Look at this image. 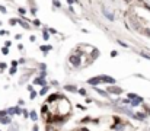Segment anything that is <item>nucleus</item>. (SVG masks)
<instances>
[{"label": "nucleus", "mask_w": 150, "mask_h": 131, "mask_svg": "<svg viewBox=\"0 0 150 131\" xmlns=\"http://www.w3.org/2000/svg\"><path fill=\"white\" fill-rule=\"evenodd\" d=\"M70 63L73 66L79 67L80 66V54H73V55H70Z\"/></svg>", "instance_id": "1"}, {"label": "nucleus", "mask_w": 150, "mask_h": 131, "mask_svg": "<svg viewBox=\"0 0 150 131\" xmlns=\"http://www.w3.org/2000/svg\"><path fill=\"white\" fill-rule=\"evenodd\" d=\"M21 23H22V26H23V28H28V23H25V22H22V21H21Z\"/></svg>", "instance_id": "32"}, {"label": "nucleus", "mask_w": 150, "mask_h": 131, "mask_svg": "<svg viewBox=\"0 0 150 131\" xmlns=\"http://www.w3.org/2000/svg\"><path fill=\"white\" fill-rule=\"evenodd\" d=\"M79 93L85 96V95H86V90H85V89H79Z\"/></svg>", "instance_id": "22"}, {"label": "nucleus", "mask_w": 150, "mask_h": 131, "mask_svg": "<svg viewBox=\"0 0 150 131\" xmlns=\"http://www.w3.org/2000/svg\"><path fill=\"white\" fill-rule=\"evenodd\" d=\"M102 77V82H105V83H115V79L114 77H109V76H101Z\"/></svg>", "instance_id": "5"}, {"label": "nucleus", "mask_w": 150, "mask_h": 131, "mask_svg": "<svg viewBox=\"0 0 150 131\" xmlns=\"http://www.w3.org/2000/svg\"><path fill=\"white\" fill-rule=\"evenodd\" d=\"M6 67H7V64H6V63H0V70H5Z\"/></svg>", "instance_id": "19"}, {"label": "nucleus", "mask_w": 150, "mask_h": 131, "mask_svg": "<svg viewBox=\"0 0 150 131\" xmlns=\"http://www.w3.org/2000/svg\"><path fill=\"white\" fill-rule=\"evenodd\" d=\"M36 96V92H31V99H34Z\"/></svg>", "instance_id": "28"}, {"label": "nucleus", "mask_w": 150, "mask_h": 131, "mask_svg": "<svg viewBox=\"0 0 150 131\" xmlns=\"http://www.w3.org/2000/svg\"><path fill=\"white\" fill-rule=\"evenodd\" d=\"M2 52H3L5 55H7V54H9V50H7V47H5V48H2Z\"/></svg>", "instance_id": "18"}, {"label": "nucleus", "mask_w": 150, "mask_h": 131, "mask_svg": "<svg viewBox=\"0 0 150 131\" xmlns=\"http://www.w3.org/2000/svg\"><path fill=\"white\" fill-rule=\"evenodd\" d=\"M54 6H55V7H60V6H61V5H60V3H58V2H57V0H54Z\"/></svg>", "instance_id": "25"}, {"label": "nucleus", "mask_w": 150, "mask_h": 131, "mask_svg": "<svg viewBox=\"0 0 150 131\" xmlns=\"http://www.w3.org/2000/svg\"><path fill=\"white\" fill-rule=\"evenodd\" d=\"M7 114H9L7 111H0V118H2V117H7Z\"/></svg>", "instance_id": "16"}, {"label": "nucleus", "mask_w": 150, "mask_h": 131, "mask_svg": "<svg viewBox=\"0 0 150 131\" xmlns=\"http://www.w3.org/2000/svg\"><path fill=\"white\" fill-rule=\"evenodd\" d=\"M34 131H38V125H35V127H34Z\"/></svg>", "instance_id": "34"}, {"label": "nucleus", "mask_w": 150, "mask_h": 131, "mask_svg": "<svg viewBox=\"0 0 150 131\" xmlns=\"http://www.w3.org/2000/svg\"><path fill=\"white\" fill-rule=\"evenodd\" d=\"M9 23H10V25H15V23H16V21H15V19H10V21H9Z\"/></svg>", "instance_id": "31"}, {"label": "nucleus", "mask_w": 150, "mask_h": 131, "mask_svg": "<svg viewBox=\"0 0 150 131\" xmlns=\"http://www.w3.org/2000/svg\"><path fill=\"white\" fill-rule=\"evenodd\" d=\"M106 92L108 93H115V95H120V93L122 92V89L121 87H117V86H112V87H108Z\"/></svg>", "instance_id": "2"}, {"label": "nucleus", "mask_w": 150, "mask_h": 131, "mask_svg": "<svg viewBox=\"0 0 150 131\" xmlns=\"http://www.w3.org/2000/svg\"><path fill=\"white\" fill-rule=\"evenodd\" d=\"M0 12H3V13H6V7H3L2 5H0Z\"/></svg>", "instance_id": "27"}, {"label": "nucleus", "mask_w": 150, "mask_h": 131, "mask_svg": "<svg viewBox=\"0 0 150 131\" xmlns=\"http://www.w3.org/2000/svg\"><path fill=\"white\" fill-rule=\"evenodd\" d=\"M98 93H99V95H102V96H106L108 95V92H104V90H101V89H95Z\"/></svg>", "instance_id": "13"}, {"label": "nucleus", "mask_w": 150, "mask_h": 131, "mask_svg": "<svg viewBox=\"0 0 150 131\" xmlns=\"http://www.w3.org/2000/svg\"><path fill=\"white\" fill-rule=\"evenodd\" d=\"M55 99H60V95H57V93H54V95L48 96L47 102H48V103H52V102H55Z\"/></svg>", "instance_id": "6"}, {"label": "nucleus", "mask_w": 150, "mask_h": 131, "mask_svg": "<svg viewBox=\"0 0 150 131\" xmlns=\"http://www.w3.org/2000/svg\"><path fill=\"white\" fill-rule=\"evenodd\" d=\"M22 114H23V117H25V118H28V117H31V115L28 114V112H26V111H22Z\"/></svg>", "instance_id": "23"}, {"label": "nucleus", "mask_w": 150, "mask_h": 131, "mask_svg": "<svg viewBox=\"0 0 150 131\" xmlns=\"http://www.w3.org/2000/svg\"><path fill=\"white\" fill-rule=\"evenodd\" d=\"M15 71H16V67L12 66V68H10V74H15Z\"/></svg>", "instance_id": "26"}, {"label": "nucleus", "mask_w": 150, "mask_h": 131, "mask_svg": "<svg viewBox=\"0 0 150 131\" xmlns=\"http://www.w3.org/2000/svg\"><path fill=\"white\" fill-rule=\"evenodd\" d=\"M128 99H133V101H143L140 96H137V95H134V93H128Z\"/></svg>", "instance_id": "8"}, {"label": "nucleus", "mask_w": 150, "mask_h": 131, "mask_svg": "<svg viewBox=\"0 0 150 131\" xmlns=\"http://www.w3.org/2000/svg\"><path fill=\"white\" fill-rule=\"evenodd\" d=\"M117 55H118L117 51H112V52H111V57H117Z\"/></svg>", "instance_id": "24"}, {"label": "nucleus", "mask_w": 150, "mask_h": 131, "mask_svg": "<svg viewBox=\"0 0 150 131\" xmlns=\"http://www.w3.org/2000/svg\"><path fill=\"white\" fill-rule=\"evenodd\" d=\"M67 2H69V5H71V3L74 2V0H67Z\"/></svg>", "instance_id": "35"}, {"label": "nucleus", "mask_w": 150, "mask_h": 131, "mask_svg": "<svg viewBox=\"0 0 150 131\" xmlns=\"http://www.w3.org/2000/svg\"><path fill=\"white\" fill-rule=\"evenodd\" d=\"M47 92H48V86H44V87L41 89V92H40V93H41V95H45Z\"/></svg>", "instance_id": "14"}, {"label": "nucleus", "mask_w": 150, "mask_h": 131, "mask_svg": "<svg viewBox=\"0 0 150 131\" xmlns=\"http://www.w3.org/2000/svg\"><path fill=\"white\" fill-rule=\"evenodd\" d=\"M51 50V45H42L41 47V51H44V52H48Z\"/></svg>", "instance_id": "11"}, {"label": "nucleus", "mask_w": 150, "mask_h": 131, "mask_svg": "<svg viewBox=\"0 0 150 131\" xmlns=\"http://www.w3.org/2000/svg\"><path fill=\"white\" fill-rule=\"evenodd\" d=\"M104 13H105V16L108 17V19H111V21H114V16H112V13H111V12H108V10H104Z\"/></svg>", "instance_id": "10"}, {"label": "nucleus", "mask_w": 150, "mask_h": 131, "mask_svg": "<svg viewBox=\"0 0 150 131\" xmlns=\"http://www.w3.org/2000/svg\"><path fill=\"white\" fill-rule=\"evenodd\" d=\"M10 131H17V128H12V130H10Z\"/></svg>", "instance_id": "36"}, {"label": "nucleus", "mask_w": 150, "mask_h": 131, "mask_svg": "<svg viewBox=\"0 0 150 131\" xmlns=\"http://www.w3.org/2000/svg\"><path fill=\"white\" fill-rule=\"evenodd\" d=\"M19 13L25 15V13H26V9H23V7H19Z\"/></svg>", "instance_id": "21"}, {"label": "nucleus", "mask_w": 150, "mask_h": 131, "mask_svg": "<svg viewBox=\"0 0 150 131\" xmlns=\"http://www.w3.org/2000/svg\"><path fill=\"white\" fill-rule=\"evenodd\" d=\"M7 112H9V115H13V114L17 115V114H21V108L19 106H15V108H10Z\"/></svg>", "instance_id": "3"}, {"label": "nucleus", "mask_w": 150, "mask_h": 131, "mask_svg": "<svg viewBox=\"0 0 150 131\" xmlns=\"http://www.w3.org/2000/svg\"><path fill=\"white\" fill-rule=\"evenodd\" d=\"M34 85H41V86H45V80L42 77H35L34 79Z\"/></svg>", "instance_id": "7"}, {"label": "nucleus", "mask_w": 150, "mask_h": 131, "mask_svg": "<svg viewBox=\"0 0 150 131\" xmlns=\"http://www.w3.org/2000/svg\"><path fill=\"white\" fill-rule=\"evenodd\" d=\"M102 82V77H93V79H89V85H99Z\"/></svg>", "instance_id": "4"}, {"label": "nucleus", "mask_w": 150, "mask_h": 131, "mask_svg": "<svg viewBox=\"0 0 150 131\" xmlns=\"http://www.w3.org/2000/svg\"><path fill=\"white\" fill-rule=\"evenodd\" d=\"M47 112H48V106H47V105H44V106H42V114H44V115H47Z\"/></svg>", "instance_id": "17"}, {"label": "nucleus", "mask_w": 150, "mask_h": 131, "mask_svg": "<svg viewBox=\"0 0 150 131\" xmlns=\"http://www.w3.org/2000/svg\"><path fill=\"white\" fill-rule=\"evenodd\" d=\"M0 122L2 124H10V117H2L0 118Z\"/></svg>", "instance_id": "9"}, {"label": "nucleus", "mask_w": 150, "mask_h": 131, "mask_svg": "<svg viewBox=\"0 0 150 131\" xmlns=\"http://www.w3.org/2000/svg\"><path fill=\"white\" fill-rule=\"evenodd\" d=\"M42 36H44V40H45V41H48V32H47V31H44Z\"/></svg>", "instance_id": "20"}, {"label": "nucleus", "mask_w": 150, "mask_h": 131, "mask_svg": "<svg viewBox=\"0 0 150 131\" xmlns=\"http://www.w3.org/2000/svg\"><path fill=\"white\" fill-rule=\"evenodd\" d=\"M64 89H66V90H69V92H76V90H77L74 86H70V85H69V86H66Z\"/></svg>", "instance_id": "12"}, {"label": "nucleus", "mask_w": 150, "mask_h": 131, "mask_svg": "<svg viewBox=\"0 0 150 131\" xmlns=\"http://www.w3.org/2000/svg\"><path fill=\"white\" fill-rule=\"evenodd\" d=\"M34 23H35V25H38V26H40V25H41V22H40V21H38V19H35V21H34Z\"/></svg>", "instance_id": "30"}, {"label": "nucleus", "mask_w": 150, "mask_h": 131, "mask_svg": "<svg viewBox=\"0 0 150 131\" xmlns=\"http://www.w3.org/2000/svg\"><path fill=\"white\" fill-rule=\"evenodd\" d=\"M48 31H50V32H51V34H57V31H55V29H54V28H50V29H48Z\"/></svg>", "instance_id": "29"}, {"label": "nucleus", "mask_w": 150, "mask_h": 131, "mask_svg": "<svg viewBox=\"0 0 150 131\" xmlns=\"http://www.w3.org/2000/svg\"><path fill=\"white\" fill-rule=\"evenodd\" d=\"M31 118H32L34 121H36V112H35V111H31Z\"/></svg>", "instance_id": "15"}, {"label": "nucleus", "mask_w": 150, "mask_h": 131, "mask_svg": "<svg viewBox=\"0 0 150 131\" xmlns=\"http://www.w3.org/2000/svg\"><path fill=\"white\" fill-rule=\"evenodd\" d=\"M10 44H12L10 41H6V44H5V47H10Z\"/></svg>", "instance_id": "33"}]
</instances>
